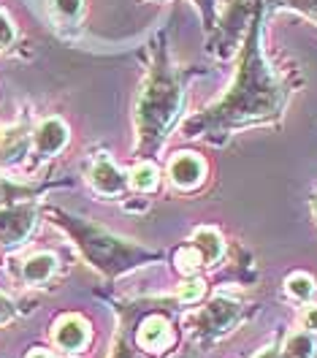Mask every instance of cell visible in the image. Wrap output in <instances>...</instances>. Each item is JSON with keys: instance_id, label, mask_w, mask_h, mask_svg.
<instances>
[{"instance_id": "24", "label": "cell", "mask_w": 317, "mask_h": 358, "mask_svg": "<svg viewBox=\"0 0 317 358\" xmlns=\"http://www.w3.org/2000/svg\"><path fill=\"white\" fill-rule=\"evenodd\" d=\"M193 3H196V8L201 11L206 27H212V24H214V0H193Z\"/></svg>"}, {"instance_id": "12", "label": "cell", "mask_w": 317, "mask_h": 358, "mask_svg": "<svg viewBox=\"0 0 317 358\" xmlns=\"http://www.w3.org/2000/svg\"><path fill=\"white\" fill-rule=\"evenodd\" d=\"M190 247L198 252V258H201L204 266L217 264V261L223 258V252H226V245H223L220 234L212 231V228H198V231L193 234V239H190Z\"/></svg>"}, {"instance_id": "4", "label": "cell", "mask_w": 317, "mask_h": 358, "mask_svg": "<svg viewBox=\"0 0 317 358\" xmlns=\"http://www.w3.org/2000/svg\"><path fill=\"white\" fill-rule=\"evenodd\" d=\"M171 299H136V301H119L114 304V310L119 315V326L112 345V358H144V350L138 348L136 331L141 317L152 310H158L163 304H168Z\"/></svg>"}, {"instance_id": "25", "label": "cell", "mask_w": 317, "mask_h": 358, "mask_svg": "<svg viewBox=\"0 0 317 358\" xmlns=\"http://www.w3.org/2000/svg\"><path fill=\"white\" fill-rule=\"evenodd\" d=\"M17 315V310H14V304H11V299H6L3 293H0V326H6L11 317Z\"/></svg>"}, {"instance_id": "16", "label": "cell", "mask_w": 317, "mask_h": 358, "mask_svg": "<svg viewBox=\"0 0 317 358\" xmlns=\"http://www.w3.org/2000/svg\"><path fill=\"white\" fill-rule=\"evenodd\" d=\"M131 185L136 187L138 193H152L155 187H158V169L149 163V160H141V163H136V169L131 171Z\"/></svg>"}, {"instance_id": "1", "label": "cell", "mask_w": 317, "mask_h": 358, "mask_svg": "<svg viewBox=\"0 0 317 358\" xmlns=\"http://www.w3.org/2000/svg\"><path fill=\"white\" fill-rule=\"evenodd\" d=\"M285 103H288V90L274 76L260 49V0H255L252 22L236 63L233 85L214 106L190 117L182 131L187 138L223 141L242 128L279 120L285 112Z\"/></svg>"}, {"instance_id": "6", "label": "cell", "mask_w": 317, "mask_h": 358, "mask_svg": "<svg viewBox=\"0 0 317 358\" xmlns=\"http://www.w3.org/2000/svg\"><path fill=\"white\" fill-rule=\"evenodd\" d=\"M177 304H179V301L174 299V301H168V304H163V307H158V310H152V313H147L141 317L138 331H136V342L144 353L158 356V353H165V350L174 345V323H171V315H174V307H177Z\"/></svg>"}, {"instance_id": "17", "label": "cell", "mask_w": 317, "mask_h": 358, "mask_svg": "<svg viewBox=\"0 0 317 358\" xmlns=\"http://www.w3.org/2000/svg\"><path fill=\"white\" fill-rule=\"evenodd\" d=\"M285 288H288V293L293 296L295 301H309L312 296H315V280L309 277V274H304V271H295V274H290L288 280H285Z\"/></svg>"}, {"instance_id": "9", "label": "cell", "mask_w": 317, "mask_h": 358, "mask_svg": "<svg viewBox=\"0 0 317 358\" xmlns=\"http://www.w3.org/2000/svg\"><path fill=\"white\" fill-rule=\"evenodd\" d=\"M90 342V323L79 315H66L57 326H54V345L66 353H79L84 350Z\"/></svg>"}, {"instance_id": "10", "label": "cell", "mask_w": 317, "mask_h": 358, "mask_svg": "<svg viewBox=\"0 0 317 358\" xmlns=\"http://www.w3.org/2000/svg\"><path fill=\"white\" fill-rule=\"evenodd\" d=\"M206 174V163L193 152H179L168 163V179L182 187V190H193L196 185H201Z\"/></svg>"}, {"instance_id": "22", "label": "cell", "mask_w": 317, "mask_h": 358, "mask_svg": "<svg viewBox=\"0 0 317 358\" xmlns=\"http://www.w3.org/2000/svg\"><path fill=\"white\" fill-rule=\"evenodd\" d=\"M11 44H14V24L0 11V49H6V46Z\"/></svg>"}, {"instance_id": "2", "label": "cell", "mask_w": 317, "mask_h": 358, "mask_svg": "<svg viewBox=\"0 0 317 358\" xmlns=\"http://www.w3.org/2000/svg\"><path fill=\"white\" fill-rule=\"evenodd\" d=\"M184 82L187 73L171 63L168 49L155 44L152 68L144 79V87L136 103V155L152 157L168 138L174 122L184 106Z\"/></svg>"}, {"instance_id": "5", "label": "cell", "mask_w": 317, "mask_h": 358, "mask_svg": "<svg viewBox=\"0 0 317 358\" xmlns=\"http://www.w3.org/2000/svg\"><path fill=\"white\" fill-rule=\"evenodd\" d=\"M242 315H244V307L236 299H230V296H214L204 310L196 315V320H193L196 336H201L204 342H214V339L226 336L228 331H233L239 326Z\"/></svg>"}, {"instance_id": "21", "label": "cell", "mask_w": 317, "mask_h": 358, "mask_svg": "<svg viewBox=\"0 0 317 358\" xmlns=\"http://www.w3.org/2000/svg\"><path fill=\"white\" fill-rule=\"evenodd\" d=\"M285 6L293 8V11H301L304 17L317 22V0H285Z\"/></svg>"}, {"instance_id": "13", "label": "cell", "mask_w": 317, "mask_h": 358, "mask_svg": "<svg viewBox=\"0 0 317 358\" xmlns=\"http://www.w3.org/2000/svg\"><path fill=\"white\" fill-rule=\"evenodd\" d=\"M57 268V258L52 252H36L24 261L22 266V277L27 282H46Z\"/></svg>"}, {"instance_id": "19", "label": "cell", "mask_w": 317, "mask_h": 358, "mask_svg": "<svg viewBox=\"0 0 317 358\" xmlns=\"http://www.w3.org/2000/svg\"><path fill=\"white\" fill-rule=\"evenodd\" d=\"M201 296H204V280L190 277V280H184V282L179 285L177 301H179V304H196Z\"/></svg>"}, {"instance_id": "8", "label": "cell", "mask_w": 317, "mask_h": 358, "mask_svg": "<svg viewBox=\"0 0 317 358\" xmlns=\"http://www.w3.org/2000/svg\"><path fill=\"white\" fill-rule=\"evenodd\" d=\"M90 185L101 196H119L131 185L125 171H119L109 155H98L90 169Z\"/></svg>"}, {"instance_id": "3", "label": "cell", "mask_w": 317, "mask_h": 358, "mask_svg": "<svg viewBox=\"0 0 317 358\" xmlns=\"http://www.w3.org/2000/svg\"><path fill=\"white\" fill-rule=\"evenodd\" d=\"M49 215L73 239V245L79 247L84 261L92 268H98L103 277H109V280L122 277V274H128L133 268L158 264L163 258L155 250L136 245L131 239H122V236H114L112 231L98 228L95 223L84 220V217H76L66 209H49Z\"/></svg>"}, {"instance_id": "11", "label": "cell", "mask_w": 317, "mask_h": 358, "mask_svg": "<svg viewBox=\"0 0 317 358\" xmlns=\"http://www.w3.org/2000/svg\"><path fill=\"white\" fill-rule=\"evenodd\" d=\"M66 144H68V128H66V122H63V120H57V117L44 120V122L38 125L36 136H33V147H36L38 157L57 155Z\"/></svg>"}, {"instance_id": "15", "label": "cell", "mask_w": 317, "mask_h": 358, "mask_svg": "<svg viewBox=\"0 0 317 358\" xmlns=\"http://www.w3.org/2000/svg\"><path fill=\"white\" fill-rule=\"evenodd\" d=\"M27 150V134L22 128H11L0 134V163H14Z\"/></svg>"}, {"instance_id": "7", "label": "cell", "mask_w": 317, "mask_h": 358, "mask_svg": "<svg viewBox=\"0 0 317 358\" xmlns=\"http://www.w3.org/2000/svg\"><path fill=\"white\" fill-rule=\"evenodd\" d=\"M36 206L33 203H8L0 209V247L14 250L24 245V239L36 228Z\"/></svg>"}, {"instance_id": "27", "label": "cell", "mask_w": 317, "mask_h": 358, "mask_svg": "<svg viewBox=\"0 0 317 358\" xmlns=\"http://www.w3.org/2000/svg\"><path fill=\"white\" fill-rule=\"evenodd\" d=\"M27 358H52L46 350H33V353H27Z\"/></svg>"}, {"instance_id": "18", "label": "cell", "mask_w": 317, "mask_h": 358, "mask_svg": "<svg viewBox=\"0 0 317 358\" xmlns=\"http://www.w3.org/2000/svg\"><path fill=\"white\" fill-rule=\"evenodd\" d=\"M36 187H27V185H17V182H8V179H0V209L8 206V203H17V199H27L33 196Z\"/></svg>"}, {"instance_id": "23", "label": "cell", "mask_w": 317, "mask_h": 358, "mask_svg": "<svg viewBox=\"0 0 317 358\" xmlns=\"http://www.w3.org/2000/svg\"><path fill=\"white\" fill-rule=\"evenodd\" d=\"M301 326H304V331L317 334V304L304 307V313H301Z\"/></svg>"}, {"instance_id": "20", "label": "cell", "mask_w": 317, "mask_h": 358, "mask_svg": "<svg viewBox=\"0 0 317 358\" xmlns=\"http://www.w3.org/2000/svg\"><path fill=\"white\" fill-rule=\"evenodd\" d=\"M54 8H57V14H60V17H66V20H76V17H79V11H82V0H54Z\"/></svg>"}, {"instance_id": "14", "label": "cell", "mask_w": 317, "mask_h": 358, "mask_svg": "<svg viewBox=\"0 0 317 358\" xmlns=\"http://www.w3.org/2000/svg\"><path fill=\"white\" fill-rule=\"evenodd\" d=\"M279 350L282 358H317V336L312 331H295Z\"/></svg>"}, {"instance_id": "26", "label": "cell", "mask_w": 317, "mask_h": 358, "mask_svg": "<svg viewBox=\"0 0 317 358\" xmlns=\"http://www.w3.org/2000/svg\"><path fill=\"white\" fill-rule=\"evenodd\" d=\"M255 358H282V350L279 348H263Z\"/></svg>"}]
</instances>
